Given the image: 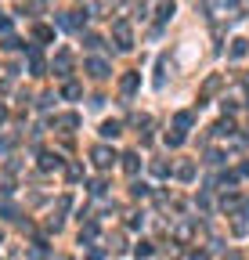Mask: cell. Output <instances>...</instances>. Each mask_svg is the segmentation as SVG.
I'll return each mask as SVG.
<instances>
[{
  "label": "cell",
  "mask_w": 249,
  "mask_h": 260,
  "mask_svg": "<svg viewBox=\"0 0 249 260\" xmlns=\"http://www.w3.org/2000/svg\"><path fill=\"white\" fill-rule=\"evenodd\" d=\"M112 36H116V47H119V51H130V47H134V29H130L127 18H116V22H112Z\"/></svg>",
  "instance_id": "cell-1"
},
{
  "label": "cell",
  "mask_w": 249,
  "mask_h": 260,
  "mask_svg": "<svg viewBox=\"0 0 249 260\" xmlns=\"http://www.w3.org/2000/svg\"><path fill=\"white\" fill-rule=\"evenodd\" d=\"M90 159H94L98 170H108V166L116 163V152H112V148H105V145H98L94 152H90Z\"/></svg>",
  "instance_id": "cell-2"
},
{
  "label": "cell",
  "mask_w": 249,
  "mask_h": 260,
  "mask_svg": "<svg viewBox=\"0 0 249 260\" xmlns=\"http://www.w3.org/2000/svg\"><path fill=\"white\" fill-rule=\"evenodd\" d=\"M87 22V11H69V14H58V25L61 29H80Z\"/></svg>",
  "instance_id": "cell-3"
},
{
  "label": "cell",
  "mask_w": 249,
  "mask_h": 260,
  "mask_svg": "<svg viewBox=\"0 0 249 260\" xmlns=\"http://www.w3.org/2000/svg\"><path fill=\"white\" fill-rule=\"evenodd\" d=\"M221 87H224V76H221V72H213L210 80L202 83V90H199V98L206 101V98H210V94H217V90H221Z\"/></svg>",
  "instance_id": "cell-4"
},
{
  "label": "cell",
  "mask_w": 249,
  "mask_h": 260,
  "mask_svg": "<svg viewBox=\"0 0 249 260\" xmlns=\"http://www.w3.org/2000/svg\"><path fill=\"white\" fill-rule=\"evenodd\" d=\"M137 87H141V72H123V80H119V90H123V94H134Z\"/></svg>",
  "instance_id": "cell-5"
},
{
  "label": "cell",
  "mask_w": 249,
  "mask_h": 260,
  "mask_svg": "<svg viewBox=\"0 0 249 260\" xmlns=\"http://www.w3.org/2000/svg\"><path fill=\"white\" fill-rule=\"evenodd\" d=\"M87 72L94 76V80H105V76H108V62H105V58H90V62H87Z\"/></svg>",
  "instance_id": "cell-6"
},
{
  "label": "cell",
  "mask_w": 249,
  "mask_h": 260,
  "mask_svg": "<svg viewBox=\"0 0 249 260\" xmlns=\"http://www.w3.org/2000/svg\"><path fill=\"white\" fill-rule=\"evenodd\" d=\"M69 65H72V54H69V51H58V54H54V72H58V76H65Z\"/></svg>",
  "instance_id": "cell-7"
},
{
  "label": "cell",
  "mask_w": 249,
  "mask_h": 260,
  "mask_svg": "<svg viewBox=\"0 0 249 260\" xmlns=\"http://www.w3.org/2000/svg\"><path fill=\"white\" fill-rule=\"evenodd\" d=\"M174 0H159V7H155V18H159V22H170V18H174Z\"/></svg>",
  "instance_id": "cell-8"
},
{
  "label": "cell",
  "mask_w": 249,
  "mask_h": 260,
  "mask_svg": "<svg viewBox=\"0 0 249 260\" xmlns=\"http://www.w3.org/2000/svg\"><path fill=\"white\" fill-rule=\"evenodd\" d=\"M123 170H127L130 177L141 170V159H137V152H127V156H123Z\"/></svg>",
  "instance_id": "cell-9"
},
{
  "label": "cell",
  "mask_w": 249,
  "mask_h": 260,
  "mask_svg": "<svg viewBox=\"0 0 249 260\" xmlns=\"http://www.w3.org/2000/svg\"><path fill=\"white\" fill-rule=\"evenodd\" d=\"M29 69H33V76H43V58L36 47H29Z\"/></svg>",
  "instance_id": "cell-10"
},
{
  "label": "cell",
  "mask_w": 249,
  "mask_h": 260,
  "mask_svg": "<svg viewBox=\"0 0 249 260\" xmlns=\"http://www.w3.org/2000/svg\"><path fill=\"white\" fill-rule=\"evenodd\" d=\"M235 7H239V0H213V14H228Z\"/></svg>",
  "instance_id": "cell-11"
},
{
  "label": "cell",
  "mask_w": 249,
  "mask_h": 260,
  "mask_svg": "<svg viewBox=\"0 0 249 260\" xmlns=\"http://www.w3.org/2000/svg\"><path fill=\"white\" fill-rule=\"evenodd\" d=\"M246 51H249V43H246L242 36H239V40H231V47H228V54H231V58H242Z\"/></svg>",
  "instance_id": "cell-12"
},
{
  "label": "cell",
  "mask_w": 249,
  "mask_h": 260,
  "mask_svg": "<svg viewBox=\"0 0 249 260\" xmlns=\"http://www.w3.org/2000/svg\"><path fill=\"white\" fill-rule=\"evenodd\" d=\"M40 166H43V170H54V166H61V159L51 156V152H43V156H40Z\"/></svg>",
  "instance_id": "cell-13"
},
{
  "label": "cell",
  "mask_w": 249,
  "mask_h": 260,
  "mask_svg": "<svg viewBox=\"0 0 249 260\" xmlns=\"http://www.w3.org/2000/svg\"><path fill=\"white\" fill-rule=\"evenodd\" d=\"M174 123H177V130L184 134V130L192 127V112H177V116H174Z\"/></svg>",
  "instance_id": "cell-14"
},
{
  "label": "cell",
  "mask_w": 249,
  "mask_h": 260,
  "mask_svg": "<svg viewBox=\"0 0 249 260\" xmlns=\"http://www.w3.org/2000/svg\"><path fill=\"white\" fill-rule=\"evenodd\" d=\"M177 177H181V181H192V177H195V163H181V166H177Z\"/></svg>",
  "instance_id": "cell-15"
},
{
  "label": "cell",
  "mask_w": 249,
  "mask_h": 260,
  "mask_svg": "<svg viewBox=\"0 0 249 260\" xmlns=\"http://www.w3.org/2000/svg\"><path fill=\"white\" fill-rule=\"evenodd\" d=\"M134 253H137V260H148V257H152V242H137Z\"/></svg>",
  "instance_id": "cell-16"
},
{
  "label": "cell",
  "mask_w": 249,
  "mask_h": 260,
  "mask_svg": "<svg viewBox=\"0 0 249 260\" xmlns=\"http://www.w3.org/2000/svg\"><path fill=\"white\" fill-rule=\"evenodd\" d=\"M29 257H33V260H43V257H47V246H43V242H33V246H29Z\"/></svg>",
  "instance_id": "cell-17"
},
{
  "label": "cell",
  "mask_w": 249,
  "mask_h": 260,
  "mask_svg": "<svg viewBox=\"0 0 249 260\" xmlns=\"http://www.w3.org/2000/svg\"><path fill=\"white\" fill-rule=\"evenodd\" d=\"M119 130H123V127L116 123V119H108V123L101 127V134H105V137H119Z\"/></svg>",
  "instance_id": "cell-18"
},
{
  "label": "cell",
  "mask_w": 249,
  "mask_h": 260,
  "mask_svg": "<svg viewBox=\"0 0 249 260\" xmlns=\"http://www.w3.org/2000/svg\"><path fill=\"white\" fill-rule=\"evenodd\" d=\"M54 123H58V127H76V123H80V116H76V112H69V116H58Z\"/></svg>",
  "instance_id": "cell-19"
},
{
  "label": "cell",
  "mask_w": 249,
  "mask_h": 260,
  "mask_svg": "<svg viewBox=\"0 0 249 260\" xmlns=\"http://www.w3.org/2000/svg\"><path fill=\"white\" fill-rule=\"evenodd\" d=\"M33 36H36V40H51V36H54V29H51V25H36V29H33Z\"/></svg>",
  "instance_id": "cell-20"
},
{
  "label": "cell",
  "mask_w": 249,
  "mask_h": 260,
  "mask_svg": "<svg viewBox=\"0 0 249 260\" xmlns=\"http://www.w3.org/2000/svg\"><path fill=\"white\" fill-rule=\"evenodd\" d=\"M166 145H170V148H181V145H184V134H181V130L166 134Z\"/></svg>",
  "instance_id": "cell-21"
},
{
  "label": "cell",
  "mask_w": 249,
  "mask_h": 260,
  "mask_svg": "<svg viewBox=\"0 0 249 260\" xmlns=\"http://www.w3.org/2000/svg\"><path fill=\"white\" fill-rule=\"evenodd\" d=\"M61 94H65V98H80V87H76V83H65V87H61Z\"/></svg>",
  "instance_id": "cell-22"
},
{
  "label": "cell",
  "mask_w": 249,
  "mask_h": 260,
  "mask_svg": "<svg viewBox=\"0 0 249 260\" xmlns=\"http://www.w3.org/2000/svg\"><path fill=\"white\" fill-rule=\"evenodd\" d=\"M152 174H155V177H166L170 166H166V163H152Z\"/></svg>",
  "instance_id": "cell-23"
},
{
  "label": "cell",
  "mask_w": 249,
  "mask_h": 260,
  "mask_svg": "<svg viewBox=\"0 0 249 260\" xmlns=\"http://www.w3.org/2000/svg\"><path fill=\"white\" fill-rule=\"evenodd\" d=\"M130 192H134L137 199H141V195H148V185H141V181H134V185H130Z\"/></svg>",
  "instance_id": "cell-24"
},
{
  "label": "cell",
  "mask_w": 249,
  "mask_h": 260,
  "mask_svg": "<svg viewBox=\"0 0 249 260\" xmlns=\"http://www.w3.org/2000/svg\"><path fill=\"white\" fill-rule=\"evenodd\" d=\"M192 232H195V224H181V228H177L181 239H192Z\"/></svg>",
  "instance_id": "cell-25"
},
{
  "label": "cell",
  "mask_w": 249,
  "mask_h": 260,
  "mask_svg": "<svg viewBox=\"0 0 249 260\" xmlns=\"http://www.w3.org/2000/svg\"><path fill=\"white\" fill-rule=\"evenodd\" d=\"M4 47H7V51H18V47H22V40H14V36H7V40H4Z\"/></svg>",
  "instance_id": "cell-26"
},
{
  "label": "cell",
  "mask_w": 249,
  "mask_h": 260,
  "mask_svg": "<svg viewBox=\"0 0 249 260\" xmlns=\"http://www.w3.org/2000/svg\"><path fill=\"white\" fill-rule=\"evenodd\" d=\"M83 40H87V47H101V36H94V33H87Z\"/></svg>",
  "instance_id": "cell-27"
},
{
  "label": "cell",
  "mask_w": 249,
  "mask_h": 260,
  "mask_svg": "<svg viewBox=\"0 0 249 260\" xmlns=\"http://www.w3.org/2000/svg\"><path fill=\"white\" fill-rule=\"evenodd\" d=\"M83 177V166H69V181H80Z\"/></svg>",
  "instance_id": "cell-28"
},
{
  "label": "cell",
  "mask_w": 249,
  "mask_h": 260,
  "mask_svg": "<svg viewBox=\"0 0 249 260\" xmlns=\"http://www.w3.org/2000/svg\"><path fill=\"white\" fill-rule=\"evenodd\" d=\"M94 235H98V228H94V224H87L83 232H80V239H94Z\"/></svg>",
  "instance_id": "cell-29"
},
{
  "label": "cell",
  "mask_w": 249,
  "mask_h": 260,
  "mask_svg": "<svg viewBox=\"0 0 249 260\" xmlns=\"http://www.w3.org/2000/svg\"><path fill=\"white\" fill-rule=\"evenodd\" d=\"M90 195H105V181H94V185H90Z\"/></svg>",
  "instance_id": "cell-30"
},
{
  "label": "cell",
  "mask_w": 249,
  "mask_h": 260,
  "mask_svg": "<svg viewBox=\"0 0 249 260\" xmlns=\"http://www.w3.org/2000/svg\"><path fill=\"white\" fill-rule=\"evenodd\" d=\"M7 29H11V18H7V14H0V33H7Z\"/></svg>",
  "instance_id": "cell-31"
},
{
  "label": "cell",
  "mask_w": 249,
  "mask_h": 260,
  "mask_svg": "<svg viewBox=\"0 0 249 260\" xmlns=\"http://www.w3.org/2000/svg\"><path fill=\"white\" fill-rule=\"evenodd\" d=\"M192 260H210V253H206V250H195V253H192Z\"/></svg>",
  "instance_id": "cell-32"
},
{
  "label": "cell",
  "mask_w": 249,
  "mask_h": 260,
  "mask_svg": "<svg viewBox=\"0 0 249 260\" xmlns=\"http://www.w3.org/2000/svg\"><path fill=\"white\" fill-rule=\"evenodd\" d=\"M239 174H246V177H249V163H242V170H239Z\"/></svg>",
  "instance_id": "cell-33"
},
{
  "label": "cell",
  "mask_w": 249,
  "mask_h": 260,
  "mask_svg": "<svg viewBox=\"0 0 249 260\" xmlns=\"http://www.w3.org/2000/svg\"><path fill=\"white\" fill-rule=\"evenodd\" d=\"M4 116H7V109H4V105H0V123H4Z\"/></svg>",
  "instance_id": "cell-34"
},
{
  "label": "cell",
  "mask_w": 249,
  "mask_h": 260,
  "mask_svg": "<svg viewBox=\"0 0 249 260\" xmlns=\"http://www.w3.org/2000/svg\"><path fill=\"white\" fill-rule=\"evenodd\" d=\"M54 260H72V257H54Z\"/></svg>",
  "instance_id": "cell-35"
},
{
  "label": "cell",
  "mask_w": 249,
  "mask_h": 260,
  "mask_svg": "<svg viewBox=\"0 0 249 260\" xmlns=\"http://www.w3.org/2000/svg\"><path fill=\"white\" fill-rule=\"evenodd\" d=\"M228 260H242V257H228Z\"/></svg>",
  "instance_id": "cell-36"
},
{
  "label": "cell",
  "mask_w": 249,
  "mask_h": 260,
  "mask_svg": "<svg viewBox=\"0 0 249 260\" xmlns=\"http://www.w3.org/2000/svg\"><path fill=\"white\" fill-rule=\"evenodd\" d=\"M246 217H249V206H246Z\"/></svg>",
  "instance_id": "cell-37"
}]
</instances>
